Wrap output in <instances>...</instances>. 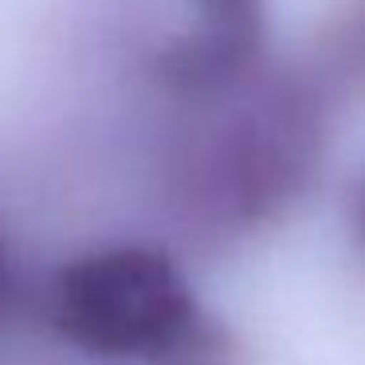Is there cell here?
<instances>
[{"label": "cell", "mask_w": 365, "mask_h": 365, "mask_svg": "<svg viewBox=\"0 0 365 365\" xmlns=\"http://www.w3.org/2000/svg\"><path fill=\"white\" fill-rule=\"evenodd\" d=\"M48 322L91 357H165L197 330V299L165 252L122 244L56 271Z\"/></svg>", "instance_id": "cell-1"}, {"label": "cell", "mask_w": 365, "mask_h": 365, "mask_svg": "<svg viewBox=\"0 0 365 365\" xmlns=\"http://www.w3.org/2000/svg\"><path fill=\"white\" fill-rule=\"evenodd\" d=\"M12 294H16V259H12V247L0 232V318L9 314Z\"/></svg>", "instance_id": "cell-2"}, {"label": "cell", "mask_w": 365, "mask_h": 365, "mask_svg": "<svg viewBox=\"0 0 365 365\" xmlns=\"http://www.w3.org/2000/svg\"><path fill=\"white\" fill-rule=\"evenodd\" d=\"M349 216H354V236H357V244H361V252H365V173H361V181H357V189H354Z\"/></svg>", "instance_id": "cell-3"}]
</instances>
